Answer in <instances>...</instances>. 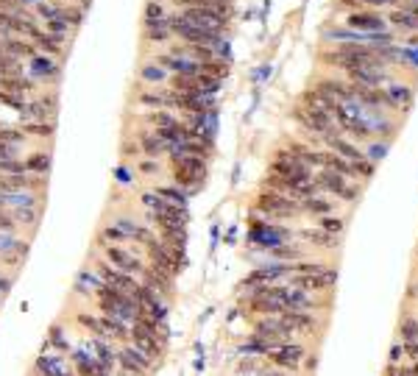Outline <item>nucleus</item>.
<instances>
[{"label":"nucleus","mask_w":418,"mask_h":376,"mask_svg":"<svg viewBox=\"0 0 418 376\" xmlns=\"http://www.w3.org/2000/svg\"><path fill=\"white\" fill-rule=\"evenodd\" d=\"M67 357L73 359V370H76L79 376H115L109 368H103V365L95 359V354L90 351V346H87V343L73 346V351H70Z\"/></svg>","instance_id":"9d476101"},{"label":"nucleus","mask_w":418,"mask_h":376,"mask_svg":"<svg viewBox=\"0 0 418 376\" xmlns=\"http://www.w3.org/2000/svg\"><path fill=\"white\" fill-rule=\"evenodd\" d=\"M268 259H276V262H299L304 259V248L301 246H293V243H285V246H276L268 251Z\"/></svg>","instance_id":"2f4dec72"},{"label":"nucleus","mask_w":418,"mask_h":376,"mask_svg":"<svg viewBox=\"0 0 418 376\" xmlns=\"http://www.w3.org/2000/svg\"><path fill=\"white\" fill-rule=\"evenodd\" d=\"M67 370L70 368L64 362V354H56V351H45L42 348V354L34 362V373L37 376H64Z\"/></svg>","instance_id":"2eb2a0df"},{"label":"nucleus","mask_w":418,"mask_h":376,"mask_svg":"<svg viewBox=\"0 0 418 376\" xmlns=\"http://www.w3.org/2000/svg\"><path fill=\"white\" fill-rule=\"evenodd\" d=\"M26 131V137H37V139H50L56 134V123L53 120H39V123H23L20 126Z\"/></svg>","instance_id":"4c0bfd02"},{"label":"nucleus","mask_w":418,"mask_h":376,"mask_svg":"<svg viewBox=\"0 0 418 376\" xmlns=\"http://www.w3.org/2000/svg\"><path fill=\"white\" fill-rule=\"evenodd\" d=\"M315 229H321V232H326V235H332V237H343V232H346V217H340V215H321Z\"/></svg>","instance_id":"e433bc0d"},{"label":"nucleus","mask_w":418,"mask_h":376,"mask_svg":"<svg viewBox=\"0 0 418 376\" xmlns=\"http://www.w3.org/2000/svg\"><path fill=\"white\" fill-rule=\"evenodd\" d=\"M115 176H117V181H120V184H131V181L137 179V170H134V168H128V165H123V168H117V173H115Z\"/></svg>","instance_id":"603ef678"},{"label":"nucleus","mask_w":418,"mask_h":376,"mask_svg":"<svg viewBox=\"0 0 418 376\" xmlns=\"http://www.w3.org/2000/svg\"><path fill=\"white\" fill-rule=\"evenodd\" d=\"M137 142H139V150H143V157H151V159H162L168 154V145L157 137L154 128H146L137 134Z\"/></svg>","instance_id":"412c9836"},{"label":"nucleus","mask_w":418,"mask_h":376,"mask_svg":"<svg viewBox=\"0 0 418 376\" xmlns=\"http://www.w3.org/2000/svg\"><path fill=\"white\" fill-rule=\"evenodd\" d=\"M154 192H159L168 204H173V206H179V209H190V195L181 190V187H176V184H162V187H154Z\"/></svg>","instance_id":"7c9ffc66"},{"label":"nucleus","mask_w":418,"mask_h":376,"mask_svg":"<svg viewBox=\"0 0 418 376\" xmlns=\"http://www.w3.org/2000/svg\"><path fill=\"white\" fill-rule=\"evenodd\" d=\"M396 337H399L401 343H412V340H418V315H412V313H401L399 326H396Z\"/></svg>","instance_id":"c756f323"},{"label":"nucleus","mask_w":418,"mask_h":376,"mask_svg":"<svg viewBox=\"0 0 418 376\" xmlns=\"http://www.w3.org/2000/svg\"><path fill=\"white\" fill-rule=\"evenodd\" d=\"M157 20H168V12L159 0H148L146 3V14H143V23H157Z\"/></svg>","instance_id":"37998d69"},{"label":"nucleus","mask_w":418,"mask_h":376,"mask_svg":"<svg viewBox=\"0 0 418 376\" xmlns=\"http://www.w3.org/2000/svg\"><path fill=\"white\" fill-rule=\"evenodd\" d=\"M42 31L45 34H50L53 39H59V42H64L67 45V39H70V34H73V28H70L61 17H56V20H48V23H42Z\"/></svg>","instance_id":"58836bf2"},{"label":"nucleus","mask_w":418,"mask_h":376,"mask_svg":"<svg viewBox=\"0 0 418 376\" xmlns=\"http://www.w3.org/2000/svg\"><path fill=\"white\" fill-rule=\"evenodd\" d=\"M12 287H14V273L0 268V298H9Z\"/></svg>","instance_id":"09e8293b"},{"label":"nucleus","mask_w":418,"mask_h":376,"mask_svg":"<svg viewBox=\"0 0 418 376\" xmlns=\"http://www.w3.org/2000/svg\"><path fill=\"white\" fill-rule=\"evenodd\" d=\"M17 243H20L17 232H0V257H6Z\"/></svg>","instance_id":"de8ad7c7"},{"label":"nucleus","mask_w":418,"mask_h":376,"mask_svg":"<svg viewBox=\"0 0 418 376\" xmlns=\"http://www.w3.org/2000/svg\"><path fill=\"white\" fill-rule=\"evenodd\" d=\"M385 154H388V139H374L371 148L366 150V159H371V162L377 165V162L385 159Z\"/></svg>","instance_id":"c03bdc74"},{"label":"nucleus","mask_w":418,"mask_h":376,"mask_svg":"<svg viewBox=\"0 0 418 376\" xmlns=\"http://www.w3.org/2000/svg\"><path fill=\"white\" fill-rule=\"evenodd\" d=\"M179 117H176V112H170V109H151L148 115H146V123L151 126V128H165V126H173Z\"/></svg>","instance_id":"ea45409f"},{"label":"nucleus","mask_w":418,"mask_h":376,"mask_svg":"<svg viewBox=\"0 0 418 376\" xmlns=\"http://www.w3.org/2000/svg\"><path fill=\"white\" fill-rule=\"evenodd\" d=\"M276 318H282V324H288L293 329V335H312L318 318L307 310H285L282 315H276Z\"/></svg>","instance_id":"6ab92c4d"},{"label":"nucleus","mask_w":418,"mask_h":376,"mask_svg":"<svg viewBox=\"0 0 418 376\" xmlns=\"http://www.w3.org/2000/svg\"><path fill=\"white\" fill-rule=\"evenodd\" d=\"M87 346H90V351L95 354V359H98L103 368H109L112 373H117V343L103 340V337H90Z\"/></svg>","instance_id":"f3484780"},{"label":"nucleus","mask_w":418,"mask_h":376,"mask_svg":"<svg viewBox=\"0 0 418 376\" xmlns=\"http://www.w3.org/2000/svg\"><path fill=\"white\" fill-rule=\"evenodd\" d=\"M146 254H148V265L151 268H157V270H162V273H168V276H179L181 270H184V265H187V248H176V246H168L165 240H151L148 246H146Z\"/></svg>","instance_id":"f03ea898"},{"label":"nucleus","mask_w":418,"mask_h":376,"mask_svg":"<svg viewBox=\"0 0 418 376\" xmlns=\"http://www.w3.org/2000/svg\"><path fill=\"white\" fill-rule=\"evenodd\" d=\"M31 42L37 45V50L39 53H45V56H53V59H59L61 53H64V42H59V39H53L50 34H45L42 28L31 37Z\"/></svg>","instance_id":"cd10ccee"},{"label":"nucleus","mask_w":418,"mask_h":376,"mask_svg":"<svg viewBox=\"0 0 418 376\" xmlns=\"http://www.w3.org/2000/svg\"><path fill=\"white\" fill-rule=\"evenodd\" d=\"M412 370H415V376H418V362H412Z\"/></svg>","instance_id":"13d9d810"},{"label":"nucleus","mask_w":418,"mask_h":376,"mask_svg":"<svg viewBox=\"0 0 418 376\" xmlns=\"http://www.w3.org/2000/svg\"><path fill=\"white\" fill-rule=\"evenodd\" d=\"M120 154H123V159H137V157H143V150H139V142H137V139H128V142H123Z\"/></svg>","instance_id":"8fccbe9b"},{"label":"nucleus","mask_w":418,"mask_h":376,"mask_svg":"<svg viewBox=\"0 0 418 376\" xmlns=\"http://www.w3.org/2000/svg\"><path fill=\"white\" fill-rule=\"evenodd\" d=\"M385 20H388V26H396V28H401V31H418V14H415L407 3H401L399 9H393Z\"/></svg>","instance_id":"393cba45"},{"label":"nucleus","mask_w":418,"mask_h":376,"mask_svg":"<svg viewBox=\"0 0 418 376\" xmlns=\"http://www.w3.org/2000/svg\"><path fill=\"white\" fill-rule=\"evenodd\" d=\"M293 287H299V290H304V293H310V295H315V293H326V290H332L335 287V281H337V270H326V273H312V276H290L288 279Z\"/></svg>","instance_id":"ddd939ff"},{"label":"nucleus","mask_w":418,"mask_h":376,"mask_svg":"<svg viewBox=\"0 0 418 376\" xmlns=\"http://www.w3.org/2000/svg\"><path fill=\"white\" fill-rule=\"evenodd\" d=\"M401 359H404V343H401V340H396V343L390 346V354H388V365H401Z\"/></svg>","instance_id":"3c124183"},{"label":"nucleus","mask_w":418,"mask_h":376,"mask_svg":"<svg viewBox=\"0 0 418 376\" xmlns=\"http://www.w3.org/2000/svg\"><path fill=\"white\" fill-rule=\"evenodd\" d=\"M368 6H388V3H396V0H363Z\"/></svg>","instance_id":"4d7b16f0"},{"label":"nucleus","mask_w":418,"mask_h":376,"mask_svg":"<svg viewBox=\"0 0 418 376\" xmlns=\"http://www.w3.org/2000/svg\"><path fill=\"white\" fill-rule=\"evenodd\" d=\"M270 348H273V343H268V340H262V337H257V335L246 337V340L237 346V351H240V354H248V357H265Z\"/></svg>","instance_id":"c9c22d12"},{"label":"nucleus","mask_w":418,"mask_h":376,"mask_svg":"<svg viewBox=\"0 0 418 376\" xmlns=\"http://www.w3.org/2000/svg\"><path fill=\"white\" fill-rule=\"evenodd\" d=\"M312 176H315V184L321 187L324 195L337 198V201H343V204L360 201V181L346 179V176H340V173H335V170H324V168L315 170Z\"/></svg>","instance_id":"7ed1b4c3"},{"label":"nucleus","mask_w":418,"mask_h":376,"mask_svg":"<svg viewBox=\"0 0 418 376\" xmlns=\"http://www.w3.org/2000/svg\"><path fill=\"white\" fill-rule=\"evenodd\" d=\"M84 14H87V12H84L81 6H73V3H64V6H61V20H64L70 28H73V31H76V28H81Z\"/></svg>","instance_id":"a19ab883"},{"label":"nucleus","mask_w":418,"mask_h":376,"mask_svg":"<svg viewBox=\"0 0 418 376\" xmlns=\"http://www.w3.org/2000/svg\"><path fill=\"white\" fill-rule=\"evenodd\" d=\"M20 173H26L23 159H0V176H20Z\"/></svg>","instance_id":"49530a36"},{"label":"nucleus","mask_w":418,"mask_h":376,"mask_svg":"<svg viewBox=\"0 0 418 376\" xmlns=\"http://www.w3.org/2000/svg\"><path fill=\"white\" fill-rule=\"evenodd\" d=\"M0 50H3L6 56H12V59H17V61H28L31 56H37L39 50H37V45L28 39V37H6L3 42H0Z\"/></svg>","instance_id":"a211bd4d"},{"label":"nucleus","mask_w":418,"mask_h":376,"mask_svg":"<svg viewBox=\"0 0 418 376\" xmlns=\"http://www.w3.org/2000/svg\"><path fill=\"white\" fill-rule=\"evenodd\" d=\"M348 81L352 84H360V87H385L388 84V70L385 64H363V67H355L352 72H346Z\"/></svg>","instance_id":"9b49d317"},{"label":"nucleus","mask_w":418,"mask_h":376,"mask_svg":"<svg viewBox=\"0 0 418 376\" xmlns=\"http://www.w3.org/2000/svg\"><path fill=\"white\" fill-rule=\"evenodd\" d=\"M103 259L112 265V268H117V270H123V273H128V276H134V279H139L143 276V270H146V259L143 257H137L131 248H126V246H106L103 248Z\"/></svg>","instance_id":"0eeeda50"},{"label":"nucleus","mask_w":418,"mask_h":376,"mask_svg":"<svg viewBox=\"0 0 418 376\" xmlns=\"http://www.w3.org/2000/svg\"><path fill=\"white\" fill-rule=\"evenodd\" d=\"M404 357H407L410 362H418V340L404 343Z\"/></svg>","instance_id":"5fc2aeb1"},{"label":"nucleus","mask_w":418,"mask_h":376,"mask_svg":"<svg viewBox=\"0 0 418 376\" xmlns=\"http://www.w3.org/2000/svg\"><path fill=\"white\" fill-rule=\"evenodd\" d=\"M137 173H139V176H159V173H162V165H159V159L146 157V159L137 162Z\"/></svg>","instance_id":"a18cd8bd"},{"label":"nucleus","mask_w":418,"mask_h":376,"mask_svg":"<svg viewBox=\"0 0 418 376\" xmlns=\"http://www.w3.org/2000/svg\"><path fill=\"white\" fill-rule=\"evenodd\" d=\"M268 75H270V67H268V64H262V67H259V70L254 72V79H257V81H265Z\"/></svg>","instance_id":"6e6d98bb"},{"label":"nucleus","mask_w":418,"mask_h":376,"mask_svg":"<svg viewBox=\"0 0 418 376\" xmlns=\"http://www.w3.org/2000/svg\"><path fill=\"white\" fill-rule=\"evenodd\" d=\"M0 79H3V75H0Z\"/></svg>","instance_id":"052dcab7"},{"label":"nucleus","mask_w":418,"mask_h":376,"mask_svg":"<svg viewBox=\"0 0 418 376\" xmlns=\"http://www.w3.org/2000/svg\"><path fill=\"white\" fill-rule=\"evenodd\" d=\"M139 81L148 84V87H162L170 81V72L154 59V61H146L143 67H139Z\"/></svg>","instance_id":"b1692460"},{"label":"nucleus","mask_w":418,"mask_h":376,"mask_svg":"<svg viewBox=\"0 0 418 376\" xmlns=\"http://www.w3.org/2000/svg\"><path fill=\"white\" fill-rule=\"evenodd\" d=\"M23 162H26V173L48 176V173H50V165H53V157H50V150H34V154H28Z\"/></svg>","instance_id":"a878e982"},{"label":"nucleus","mask_w":418,"mask_h":376,"mask_svg":"<svg viewBox=\"0 0 418 376\" xmlns=\"http://www.w3.org/2000/svg\"><path fill=\"white\" fill-rule=\"evenodd\" d=\"M254 212H259V217H265V220H273V223H279V220H296V217H301V204L299 201H293L290 195H282V192H276V190H259V195H257V209Z\"/></svg>","instance_id":"f257e3e1"},{"label":"nucleus","mask_w":418,"mask_h":376,"mask_svg":"<svg viewBox=\"0 0 418 376\" xmlns=\"http://www.w3.org/2000/svg\"><path fill=\"white\" fill-rule=\"evenodd\" d=\"M315 368H318V354H307L304 362H301V370L310 376V373H315Z\"/></svg>","instance_id":"864d4df0"},{"label":"nucleus","mask_w":418,"mask_h":376,"mask_svg":"<svg viewBox=\"0 0 418 376\" xmlns=\"http://www.w3.org/2000/svg\"><path fill=\"white\" fill-rule=\"evenodd\" d=\"M31 206H42V192H31V190H17V192H0V209H31Z\"/></svg>","instance_id":"4468645a"},{"label":"nucleus","mask_w":418,"mask_h":376,"mask_svg":"<svg viewBox=\"0 0 418 376\" xmlns=\"http://www.w3.org/2000/svg\"><path fill=\"white\" fill-rule=\"evenodd\" d=\"M251 335H257V337H262V340H268V343H273V346L296 337L293 329H290L288 324H282V318H276V315H257Z\"/></svg>","instance_id":"6e6552de"},{"label":"nucleus","mask_w":418,"mask_h":376,"mask_svg":"<svg viewBox=\"0 0 418 376\" xmlns=\"http://www.w3.org/2000/svg\"><path fill=\"white\" fill-rule=\"evenodd\" d=\"M26 75L37 84H56L59 75H61V61L53 59V56H45V53H37L26 61Z\"/></svg>","instance_id":"1a4fd4ad"},{"label":"nucleus","mask_w":418,"mask_h":376,"mask_svg":"<svg viewBox=\"0 0 418 376\" xmlns=\"http://www.w3.org/2000/svg\"><path fill=\"white\" fill-rule=\"evenodd\" d=\"M139 281H143L146 287H151V290H157L159 295H165L168 301L173 298V290H176V279L173 276H168V273H162V270H157V268H151V265H146V270H143V276H139Z\"/></svg>","instance_id":"dca6fc26"},{"label":"nucleus","mask_w":418,"mask_h":376,"mask_svg":"<svg viewBox=\"0 0 418 376\" xmlns=\"http://www.w3.org/2000/svg\"><path fill=\"white\" fill-rule=\"evenodd\" d=\"M304 243H310V246H318V248H337L340 246V237H332V235H326V232H321V229H304V232H296Z\"/></svg>","instance_id":"c85d7f7f"},{"label":"nucleus","mask_w":418,"mask_h":376,"mask_svg":"<svg viewBox=\"0 0 418 376\" xmlns=\"http://www.w3.org/2000/svg\"><path fill=\"white\" fill-rule=\"evenodd\" d=\"M98 243H101L103 248H106V246H128V243H131V237H128L123 229H117L115 223H109V226H103V229H101Z\"/></svg>","instance_id":"f704fd0d"},{"label":"nucleus","mask_w":418,"mask_h":376,"mask_svg":"<svg viewBox=\"0 0 418 376\" xmlns=\"http://www.w3.org/2000/svg\"><path fill=\"white\" fill-rule=\"evenodd\" d=\"M304 357H307L304 343H299V340H285V343L273 346V348L265 354V362L282 368V370H288V373H299Z\"/></svg>","instance_id":"20e7f679"},{"label":"nucleus","mask_w":418,"mask_h":376,"mask_svg":"<svg viewBox=\"0 0 418 376\" xmlns=\"http://www.w3.org/2000/svg\"><path fill=\"white\" fill-rule=\"evenodd\" d=\"M0 307H3V298H0Z\"/></svg>","instance_id":"bf43d9fd"},{"label":"nucleus","mask_w":418,"mask_h":376,"mask_svg":"<svg viewBox=\"0 0 418 376\" xmlns=\"http://www.w3.org/2000/svg\"><path fill=\"white\" fill-rule=\"evenodd\" d=\"M157 362L148 359L143 351H137L131 343H123L117 346V370L126 373V376H151L157 368Z\"/></svg>","instance_id":"39448f33"},{"label":"nucleus","mask_w":418,"mask_h":376,"mask_svg":"<svg viewBox=\"0 0 418 376\" xmlns=\"http://www.w3.org/2000/svg\"><path fill=\"white\" fill-rule=\"evenodd\" d=\"M143 39H146V42H154V45H165V42H170V39H173V34H170L168 20L143 23Z\"/></svg>","instance_id":"bb28decb"},{"label":"nucleus","mask_w":418,"mask_h":376,"mask_svg":"<svg viewBox=\"0 0 418 376\" xmlns=\"http://www.w3.org/2000/svg\"><path fill=\"white\" fill-rule=\"evenodd\" d=\"M14 217V223L20 229H37V223L42 217V206H31V209H12L9 212Z\"/></svg>","instance_id":"72a5a7b5"},{"label":"nucleus","mask_w":418,"mask_h":376,"mask_svg":"<svg viewBox=\"0 0 418 376\" xmlns=\"http://www.w3.org/2000/svg\"><path fill=\"white\" fill-rule=\"evenodd\" d=\"M139 103H143L146 109H168V98H165V92H157V90H151V92H139V98H137Z\"/></svg>","instance_id":"79ce46f5"},{"label":"nucleus","mask_w":418,"mask_h":376,"mask_svg":"<svg viewBox=\"0 0 418 376\" xmlns=\"http://www.w3.org/2000/svg\"><path fill=\"white\" fill-rule=\"evenodd\" d=\"M45 351H56V354H64V357L73 351L70 335H67V329H64L61 324H53V326L48 329V335H45Z\"/></svg>","instance_id":"5701e85b"},{"label":"nucleus","mask_w":418,"mask_h":376,"mask_svg":"<svg viewBox=\"0 0 418 376\" xmlns=\"http://www.w3.org/2000/svg\"><path fill=\"white\" fill-rule=\"evenodd\" d=\"M101 287H103V279H101L92 268H90V270H81L79 279H76V290H79L81 295H95Z\"/></svg>","instance_id":"473e14b6"},{"label":"nucleus","mask_w":418,"mask_h":376,"mask_svg":"<svg viewBox=\"0 0 418 376\" xmlns=\"http://www.w3.org/2000/svg\"><path fill=\"white\" fill-rule=\"evenodd\" d=\"M382 90H385V98H388V106H390V109L407 112V109L412 106V87H410V84H401V81H388Z\"/></svg>","instance_id":"aec40b11"},{"label":"nucleus","mask_w":418,"mask_h":376,"mask_svg":"<svg viewBox=\"0 0 418 376\" xmlns=\"http://www.w3.org/2000/svg\"><path fill=\"white\" fill-rule=\"evenodd\" d=\"M157 61L170 72V75H201V61L179 53V50H170V53H162L157 56Z\"/></svg>","instance_id":"f8f14e48"},{"label":"nucleus","mask_w":418,"mask_h":376,"mask_svg":"<svg viewBox=\"0 0 418 376\" xmlns=\"http://www.w3.org/2000/svg\"><path fill=\"white\" fill-rule=\"evenodd\" d=\"M128 343L137 348V351H143L148 359H154L157 365L165 359V354H168V343L159 337V335H154L151 329H146V326H139V324H134L131 326V335H128Z\"/></svg>","instance_id":"423d86ee"},{"label":"nucleus","mask_w":418,"mask_h":376,"mask_svg":"<svg viewBox=\"0 0 418 376\" xmlns=\"http://www.w3.org/2000/svg\"><path fill=\"white\" fill-rule=\"evenodd\" d=\"M299 204H301V215H310V217H321V215H335L337 212L335 201L329 195H324V192H315V195H310V198H304Z\"/></svg>","instance_id":"4be33fe9"}]
</instances>
